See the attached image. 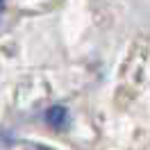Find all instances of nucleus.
<instances>
[{
    "instance_id": "f257e3e1",
    "label": "nucleus",
    "mask_w": 150,
    "mask_h": 150,
    "mask_svg": "<svg viewBox=\"0 0 150 150\" xmlns=\"http://www.w3.org/2000/svg\"><path fill=\"white\" fill-rule=\"evenodd\" d=\"M68 121H71V114H68V109L64 105H52L46 112V123L55 130H64L68 125Z\"/></svg>"
},
{
    "instance_id": "f03ea898",
    "label": "nucleus",
    "mask_w": 150,
    "mask_h": 150,
    "mask_svg": "<svg viewBox=\"0 0 150 150\" xmlns=\"http://www.w3.org/2000/svg\"><path fill=\"white\" fill-rule=\"evenodd\" d=\"M2 7H5V0H0V9H2Z\"/></svg>"
}]
</instances>
